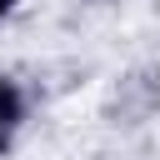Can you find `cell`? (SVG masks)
Returning <instances> with one entry per match:
<instances>
[{
  "mask_svg": "<svg viewBox=\"0 0 160 160\" xmlns=\"http://www.w3.org/2000/svg\"><path fill=\"white\" fill-rule=\"evenodd\" d=\"M25 115H30V95H25V85H20L15 75L0 70V130L15 135V130L25 125Z\"/></svg>",
  "mask_w": 160,
  "mask_h": 160,
  "instance_id": "obj_1",
  "label": "cell"
},
{
  "mask_svg": "<svg viewBox=\"0 0 160 160\" xmlns=\"http://www.w3.org/2000/svg\"><path fill=\"white\" fill-rule=\"evenodd\" d=\"M15 10H20V0H0V20H10Z\"/></svg>",
  "mask_w": 160,
  "mask_h": 160,
  "instance_id": "obj_2",
  "label": "cell"
},
{
  "mask_svg": "<svg viewBox=\"0 0 160 160\" xmlns=\"http://www.w3.org/2000/svg\"><path fill=\"white\" fill-rule=\"evenodd\" d=\"M5 155H10V135L0 130V160H5Z\"/></svg>",
  "mask_w": 160,
  "mask_h": 160,
  "instance_id": "obj_3",
  "label": "cell"
}]
</instances>
